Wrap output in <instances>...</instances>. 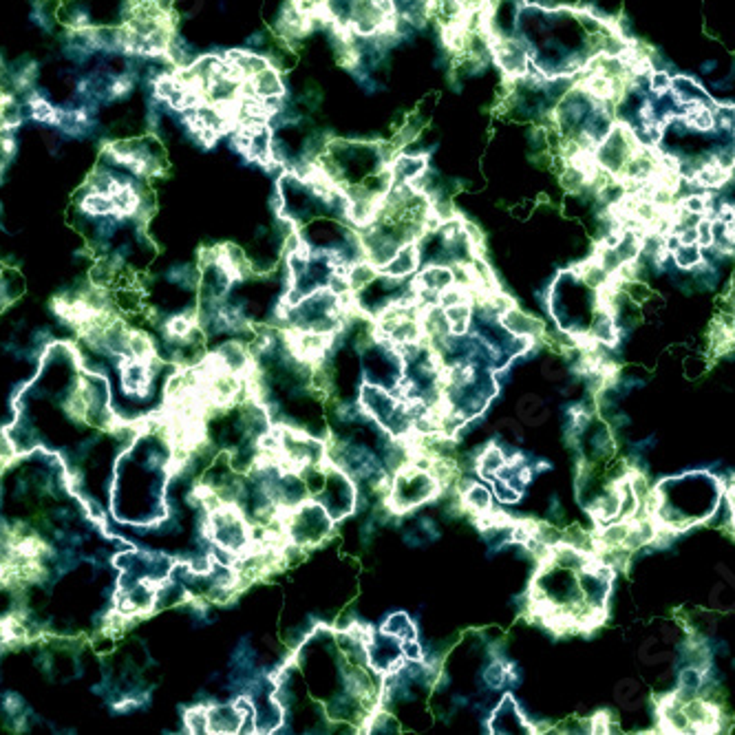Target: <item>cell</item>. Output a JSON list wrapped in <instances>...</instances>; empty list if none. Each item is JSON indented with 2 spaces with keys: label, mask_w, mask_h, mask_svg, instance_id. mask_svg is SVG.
<instances>
[{
  "label": "cell",
  "mask_w": 735,
  "mask_h": 735,
  "mask_svg": "<svg viewBox=\"0 0 735 735\" xmlns=\"http://www.w3.org/2000/svg\"><path fill=\"white\" fill-rule=\"evenodd\" d=\"M682 713H685L691 733H713L720 731V709L713 700H704L700 695L682 702Z\"/></svg>",
  "instance_id": "1"
},
{
  "label": "cell",
  "mask_w": 735,
  "mask_h": 735,
  "mask_svg": "<svg viewBox=\"0 0 735 735\" xmlns=\"http://www.w3.org/2000/svg\"><path fill=\"white\" fill-rule=\"evenodd\" d=\"M420 261H422V250L418 248V241H409V243L400 245V248L395 250V254L391 256L389 261H386V265H382L378 269V274H382L386 278H400V280H402L409 274L418 272Z\"/></svg>",
  "instance_id": "2"
},
{
  "label": "cell",
  "mask_w": 735,
  "mask_h": 735,
  "mask_svg": "<svg viewBox=\"0 0 735 735\" xmlns=\"http://www.w3.org/2000/svg\"><path fill=\"white\" fill-rule=\"evenodd\" d=\"M499 325L504 327L510 336H532V338H544L546 333V325L539 318L528 316L525 312H521L519 307L508 309L506 314L499 316Z\"/></svg>",
  "instance_id": "3"
},
{
  "label": "cell",
  "mask_w": 735,
  "mask_h": 735,
  "mask_svg": "<svg viewBox=\"0 0 735 735\" xmlns=\"http://www.w3.org/2000/svg\"><path fill=\"white\" fill-rule=\"evenodd\" d=\"M444 318L448 325V333L450 336H466L468 327L473 322V303H461V305H453L444 309Z\"/></svg>",
  "instance_id": "4"
},
{
  "label": "cell",
  "mask_w": 735,
  "mask_h": 735,
  "mask_svg": "<svg viewBox=\"0 0 735 735\" xmlns=\"http://www.w3.org/2000/svg\"><path fill=\"white\" fill-rule=\"evenodd\" d=\"M517 416L519 420H523L525 424H532V427H537V424H544L550 416V411L546 406V402L541 400L539 395H532L528 393L523 397H519L517 402Z\"/></svg>",
  "instance_id": "5"
},
{
  "label": "cell",
  "mask_w": 735,
  "mask_h": 735,
  "mask_svg": "<svg viewBox=\"0 0 735 735\" xmlns=\"http://www.w3.org/2000/svg\"><path fill=\"white\" fill-rule=\"evenodd\" d=\"M459 495H461V506L475 514L488 512L490 508H493V493H490L486 486H480L473 482L468 488H464Z\"/></svg>",
  "instance_id": "6"
},
{
  "label": "cell",
  "mask_w": 735,
  "mask_h": 735,
  "mask_svg": "<svg viewBox=\"0 0 735 735\" xmlns=\"http://www.w3.org/2000/svg\"><path fill=\"white\" fill-rule=\"evenodd\" d=\"M347 283H349V290L351 292H360L365 290L367 285H371L373 280L378 278V267L369 263L367 259L363 261H354L349 263V267H347Z\"/></svg>",
  "instance_id": "7"
},
{
  "label": "cell",
  "mask_w": 735,
  "mask_h": 735,
  "mask_svg": "<svg viewBox=\"0 0 735 735\" xmlns=\"http://www.w3.org/2000/svg\"><path fill=\"white\" fill-rule=\"evenodd\" d=\"M504 464H506L504 450H501L497 444L490 442V444L486 446L484 453L480 455V459H477V473H480L484 480L490 482L501 468H504Z\"/></svg>",
  "instance_id": "8"
},
{
  "label": "cell",
  "mask_w": 735,
  "mask_h": 735,
  "mask_svg": "<svg viewBox=\"0 0 735 735\" xmlns=\"http://www.w3.org/2000/svg\"><path fill=\"white\" fill-rule=\"evenodd\" d=\"M382 634H389L397 640H406V638H418V629H416L413 618H409V614H404V612H397L384 621Z\"/></svg>",
  "instance_id": "9"
},
{
  "label": "cell",
  "mask_w": 735,
  "mask_h": 735,
  "mask_svg": "<svg viewBox=\"0 0 735 735\" xmlns=\"http://www.w3.org/2000/svg\"><path fill=\"white\" fill-rule=\"evenodd\" d=\"M661 645H663V642L656 638V636L645 638V640L640 642V647H638V661H640L642 665H649V667L669 663V661L674 658V654L667 651V649H661Z\"/></svg>",
  "instance_id": "10"
},
{
  "label": "cell",
  "mask_w": 735,
  "mask_h": 735,
  "mask_svg": "<svg viewBox=\"0 0 735 735\" xmlns=\"http://www.w3.org/2000/svg\"><path fill=\"white\" fill-rule=\"evenodd\" d=\"M672 261L678 269H691L702 263V248L698 243H680L672 252Z\"/></svg>",
  "instance_id": "11"
},
{
  "label": "cell",
  "mask_w": 735,
  "mask_h": 735,
  "mask_svg": "<svg viewBox=\"0 0 735 735\" xmlns=\"http://www.w3.org/2000/svg\"><path fill=\"white\" fill-rule=\"evenodd\" d=\"M482 680L484 687L488 691H499L506 687V661L504 658H493L486 669L482 672Z\"/></svg>",
  "instance_id": "12"
},
{
  "label": "cell",
  "mask_w": 735,
  "mask_h": 735,
  "mask_svg": "<svg viewBox=\"0 0 735 735\" xmlns=\"http://www.w3.org/2000/svg\"><path fill=\"white\" fill-rule=\"evenodd\" d=\"M640 693L642 689L634 678H623L614 689V698L625 709H636V704L640 702Z\"/></svg>",
  "instance_id": "13"
},
{
  "label": "cell",
  "mask_w": 735,
  "mask_h": 735,
  "mask_svg": "<svg viewBox=\"0 0 735 735\" xmlns=\"http://www.w3.org/2000/svg\"><path fill=\"white\" fill-rule=\"evenodd\" d=\"M559 182H561V188L567 192V195H581L583 190H587V179L583 177V173H578L574 166H570V164H565Z\"/></svg>",
  "instance_id": "14"
},
{
  "label": "cell",
  "mask_w": 735,
  "mask_h": 735,
  "mask_svg": "<svg viewBox=\"0 0 735 735\" xmlns=\"http://www.w3.org/2000/svg\"><path fill=\"white\" fill-rule=\"evenodd\" d=\"M590 444H592V450H594L596 457H610L614 453V448H616L614 435H612V431L608 427H601L594 433V437H592Z\"/></svg>",
  "instance_id": "15"
},
{
  "label": "cell",
  "mask_w": 735,
  "mask_h": 735,
  "mask_svg": "<svg viewBox=\"0 0 735 735\" xmlns=\"http://www.w3.org/2000/svg\"><path fill=\"white\" fill-rule=\"evenodd\" d=\"M490 482H493V493L501 504H517L523 495V493H519V490H514L508 482L499 480V477H493Z\"/></svg>",
  "instance_id": "16"
},
{
  "label": "cell",
  "mask_w": 735,
  "mask_h": 735,
  "mask_svg": "<svg viewBox=\"0 0 735 735\" xmlns=\"http://www.w3.org/2000/svg\"><path fill=\"white\" fill-rule=\"evenodd\" d=\"M649 88L656 93V97L667 95L669 91H672V75H669L667 71L654 69L649 73Z\"/></svg>",
  "instance_id": "17"
},
{
  "label": "cell",
  "mask_w": 735,
  "mask_h": 735,
  "mask_svg": "<svg viewBox=\"0 0 735 735\" xmlns=\"http://www.w3.org/2000/svg\"><path fill=\"white\" fill-rule=\"evenodd\" d=\"M400 656L402 661H424V649L418 638H406L400 640Z\"/></svg>",
  "instance_id": "18"
},
{
  "label": "cell",
  "mask_w": 735,
  "mask_h": 735,
  "mask_svg": "<svg viewBox=\"0 0 735 735\" xmlns=\"http://www.w3.org/2000/svg\"><path fill=\"white\" fill-rule=\"evenodd\" d=\"M616 722L610 718L608 711H599L594 718H590V733H610V731H616Z\"/></svg>",
  "instance_id": "19"
},
{
  "label": "cell",
  "mask_w": 735,
  "mask_h": 735,
  "mask_svg": "<svg viewBox=\"0 0 735 735\" xmlns=\"http://www.w3.org/2000/svg\"><path fill=\"white\" fill-rule=\"evenodd\" d=\"M544 378L550 380V382H563L567 378L565 367L559 365L557 360H548V363L544 365Z\"/></svg>",
  "instance_id": "20"
},
{
  "label": "cell",
  "mask_w": 735,
  "mask_h": 735,
  "mask_svg": "<svg viewBox=\"0 0 735 735\" xmlns=\"http://www.w3.org/2000/svg\"><path fill=\"white\" fill-rule=\"evenodd\" d=\"M499 429H501V431H508L510 437H512V440L517 442V444H523L525 435H523V429L519 427V422H514L512 418H504V420H499Z\"/></svg>",
  "instance_id": "21"
},
{
  "label": "cell",
  "mask_w": 735,
  "mask_h": 735,
  "mask_svg": "<svg viewBox=\"0 0 735 735\" xmlns=\"http://www.w3.org/2000/svg\"><path fill=\"white\" fill-rule=\"evenodd\" d=\"M709 601H711L713 608L727 610V605H729V601H727V585H725V583H718L711 592H709Z\"/></svg>",
  "instance_id": "22"
},
{
  "label": "cell",
  "mask_w": 735,
  "mask_h": 735,
  "mask_svg": "<svg viewBox=\"0 0 735 735\" xmlns=\"http://www.w3.org/2000/svg\"><path fill=\"white\" fill-rule=\"evenodd\" d=\"M418 525H420V530L427 535L429 541H437V539L442 537L440 528H437V523H435L431 517H420V519H418Z\"/></svg>",
  "instance_id": "23"
},
{
  "label": "cell",
  "mask_w": 735,
  "mask_h": 735,
  "mask_svg": "<svg viewBox=\"0 0 735 735\" xmlns=\"http://www.w3.org/2000/svg\"><path fill=\"white\" fill-rule=\"evenodd\" d=\"M663 645H672L676 642V627L672 623H663L661 625V638H658Z\"/></svg>",
  "instance_id": "24"
},
{
  "label": "cell",
  "mask_w": 735,
  "mask_h": 735,
  "mask_svg": "<svg viewBox=\"0 0 735 735\" xmlns=\"http://www.w3.org/2000/svg\"><path fill=\"white\" fill-rule=\"evenodd\" d=\"M402 541H404V546H409V548H420V546H422V539H420L413 530L404 532V535H402Z\"/></svg>",
  "instance_id": "25"
},
{
  "label": "cell",
  "mask_w": 735,
  "mask_h": 735,
  "mask_svg": "<svg viewBox=\"0 0 735 735\" xmlns=\"http://www.w3.org/2000/svg\"><path fill=\"white\" fill-rule=\"evenodd\" d=\"M550 517L552 519H561L563 517V508H561V501L557 497L550 499Z\"/></svg>",
  "instance_id": "26"
},
{
  "label": "cell",
  "mask_w": 735,
  "mask_h": 735,
  "mask_svg": "<svg viewBox=\"0 0 735 735\" xmlns=\"http://www.w3.org/2000/svg\"><path fill=\"white\" fill-rule=\"evenodd\" d=\"M471 704V700L466 698V695H453V709H455V711H457V709H466Z\"/></svg>",
  "instance_id": "27"
},
{
  "label": "cell",
  "mask_w": 735,
  "mask_h": 735,
  "mask_svg": "<svg viewBox=\"0 0 735 735\" xmlns=\"http://www.w3.org/2000/svg\"><path fill=\"white\" fill-rule=\"evenodd\" d=\"M629 418L625 416V413H616L614 416V427H621V429H625V427H629Z\"/></svg>",
  "instance_id": "28"
}]
</instances>
